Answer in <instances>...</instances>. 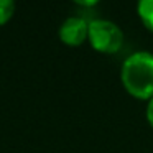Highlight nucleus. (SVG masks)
Wrapping results in <instances>:
<instances>
[{
    "label": "nucleus",
    "mask_w": 153,
    "mask_h": 153,
    "mask_svg": "<svg viewBox=\"0 0 153 153\" xmlns=\"http://www.w3.org/2000/svg\"><path fill=\"white\" fill-rule=\"evenodd\" d=\"M122 86L132 97L150 100L153 97V53L135 51L127 56L120 69Z\"/></svg>",
    "instance_id": "f257e3e1"
},
{
    "label": "nucleus",
    "mask_w": 153,
    "mask_h": 153,
    "mask_svg": "<svg viewBox=\"0 0 153 153\" xmlns=\"http://www.w3.org/2000/svg\"><path fill=\"white\" fill-rule=\"evenodd\" d=\"M91 46L104 54H114L123 46V31L117 23L105 18H96L89 22Z\"/></svg>",
    "instance_id": "f03ea898"
},
{
    "label": "nucleus",
    "mask_w": 153,
    "mask_h": 153,
    "mask_svg": "<svg viewBox=\"0 0 153 153\" xmlns=\"http://www.w3.org/2000/svg\"><path fill=\"white\" fill-rule=\"evenodd\" d=\"M58 36L68 46H81L89 36V22L82 17H68L61 23Z\"/></svg>",
    "instance_id": "7ed1b4c3"
},
{
    "label": "nucleus",
    "mask_w": 153,
    "mask_h": 153,
    "mask_svg": "<svg viewBox=\"0 0 153 153\" xmlns=\"http://www.w3.org/2000/svg\"><path fill=\"white\" fill-rule=\"evenodd\" d=\"M137 15L143 27L153 33V0H142L137 4Z\"/></svg>",
    "instance_id": "20e7f679"
},
{
    "label": "nucleus",
    "mask_w": 153,
    "mask_h": 153,
    "mask_svg": "<svg viewBox=\"0 0 153 153\" xmlns=\"http://www.w3.org/2000/svg\"><path fill=\"white\" fill-rule=\"evenodd\" d=\"M15 13V4L12 0H0V27L5 25Z\"/></svg>",
    "instance_id": "39448f33"
},
{
    "label": "nucleus",
    "mask_w": 153,
    "mask_h": 153,
    "mask_svg": "<svg viewBox=\"0 0 153 153\" xmlns=\"http://www.w3.org/2000/svg\"><path fill=\"white\" fill-rule=\"evenodd\" d=\"M145 114H146V120H148L150 127L153 128V97L148 100V104H146V110H145Z\"/></svg>",
    "instance_id": "423d86ee"
}]
</instances>
